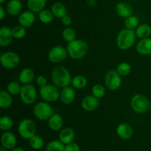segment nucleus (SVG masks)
<instances>
[{"instance_id":"nucleus-1","label":"nucleus","mask_w":151,"mask_h":151,"mask_svg":"<svg viewBox=\"0 0 151 151\" xmlns=\"http://www.w3.org/2000/svg\"><path fill=\"white\" fill-rule=\"evenodd\" d=\"M51 78L53 84L58 88H64L72 84V78L70 72L63 66H57L52 70Z\"/></svg>"},{"instance_id":"nucleus-2","label":"nucleus","mask_w":151,"mask_h":151,"mask_svg":"<svg viewBox=\"0 0 151 151\" xmlns=\"http://www.w3.org/2000/svg\"><path fill=\"white\" fill-rule=\"evenodd\" d=\"M68 54L75 60H79L86 56L88 51V45L84 40L76 38L74 41L68 43Z\"/></svg>"},{"instance_id":"nucleus-3","label":"nucleus","mask_w":151,"mask_h":151,"mask_svg":"<svg viewBox=\"0 0 151 151\" xmlns=\"http://www.w3.org/2000/svg\"><path fill=\"white\" fill-rule=\"evenodd\" d=\"M136 37L137 35L135 30L124 28L117 34L116 39V45L122 50H128L135 44Z\"/></svg>"},{"instance_id":"nucleus-4","label":"nucleus","mask_w":151,"mask_h":151,"mask_svg":"<svg viewBox=\"0 0 151 151\" xmlns=\"http://www.w3.org/2000/svg\"><path fill=\"white\" fill-rule=\"evenodd\" d=\"M150 102L145 96L142 94H136L131 100V107L137 113L143 114L150 110Z\"/></svg>"},{"instance_id":"nucleus-5","label":"nucleus","mask_w":151,"mask_h":151,"mask_svg":"<svg viewBox=\"0 0 151 151\" xmlns=\"http://www.w3.org/2000/svg\"><path fill=\"white\" fill-rule=\"evenodd\" d=\"M33 114L35 118L40 121H48L54 114V110L48 102H41L34 106Z\"/></svg>"},{"instance_id":"nucleus-6","label":"nucleus","mask_w":151,"mask_h":151,"mask_svg":"<svg viewBox=\"0 0 151 151\" xmlns=\"http://www.w3.org/2000/svg\"><path fill=\"white\" fill-rule=\"evenodd\" d=\"M18 132L21 137L24 139H29L36 134V124L33 120L24 118L19 123Z\"/></svg>"},{"instance_id":"nucleus-7","label":"nucleus","mask_w":151,"mask_h":151,"mask_svg":"<svg viewBox=\"0 0 151 151\" xmlns=\"http://www.w3.org/2000/svg\"><path fill=\"white\" fill-rule=\"evenodd\" d=\"M39 93L41 97L44 102H55L60 98V92L58 87L54 84H47L44 87H40Z\"/></svg>"},{"instance_id":"nucleus-8","label":"nucleus","mask_w":151,"mask_h":151,"mask_svg":"<svg viewBox=\"0 0 151 151\" xmlns=\"http://www.w3.org/2000/svg\"><path fill=\"white\" fill-rule=\"evenodd\" d=\"M19 95L23 103L30 105L35 103L37 100L38 93L35 87L32 84H23Z\"/></svg>"},{"instance_id":"nucleus-9","label":"nucleus","mask_w":151,"mask_h":151,"mask_svg":"<svg viewBox=\"0 0 151 151\" xmlns=\"http://www.w3.org/2000/svg\"><path fill=\"white\" fill-rule=\"evenodd\" d=\"M104 82L109 90H116L122 85V78L116 70H111L106 73Z\"/></svg>"},{"instance_id":"nucleus-10","label":"nucleus","mask_w":151,"mask_h":151,"mask_svg":"<svg viewBox=\"0 0 151 151\" xmlns=\"http://www.w3.org/2000/svg\"><path fill=\"white\" fill-rule=\"evenodd\" d=\"M0 62L6 69H13L20 63V56L14 51L4 52L0 56Z\"/></svg>"},{"instance_id":"nucleus-11","label":"nucleus","mask_w":151,"mask_h":151,"mask_svg":"<svg viewBox=\"0 0 151 151\" xmlns=\"http://www.w3.org/2000/svg\"><path fill=\"white\" fill-rule=\"evenodd\" d=\"M68 52L65 47L60 45H56L52 47L48 53V59L52 63H60L67 58Z\"/></svg>"},{"instance_id":"nucleus-12","label":"nucleus","mask_w":151,"mask_h":151,"mask_svg":"<svg viewBox=\"0 0 151 151\" xmlns=\"http://www.w3.org/2000/svg\"><path fill=\"white\" fill-rule=\"evenodd\" d=\"M99 105H100V100L93 95L85 96L81 102V106L83 109L88 112L95 110L98 108Z\"/></svg>"},{"instance_id":"nucleus-13","label":"nucleus","mask_w":151,"mask_h":151,"mask_svg":"<svg viewBox=\"0 0 151 151\" xmlns=\"http://www.w3.org/2000/svg\"><path fill=\"white\" fill-rule=\"evenodd\" d=\"M1 143L3 147L7 150H13L17 143V139L13 133L5 131L1 137Z\"/></svg>"},{"instance_id":"nucleus-14","label":"nucleus","mask_w":151,"mask_h":151,"mask_svg":"<svg viewBox=\"0 0 151 151\" xmlns=\"http://www.w3.org/2000/svg\"><path fill=\"white\" fill-rule=\"evenodd\" d=\"M19 25L24 28H29L35 22V16L33 12L30 10H24L19 14Z\"/></svg>"},{"instance_id":"nucleus-15","label":"nucleus","mask_w":151,"mask_h":151,"mask_svg":"<svg viewBox=\"0 0 151 151\" xmlns=\"http://www.w3.org/2000/svg\"><path fill=\"white\" fill-rule=\"evenodd\" d=\"M13 38L12 29L9 27L2 26L0 28V46L7 47L12 42Z\"/></svg>"},{"instance_id":"nucleus-16","label":"nucleus","mask_w":151,"mask_h":151,"mask_svg":"<svg viewBox=\"0 0 151 151\" xmlns=\"http://www.w3.org/2000/svg\"><path fill=\"white\" fill-rule=\"evenodd\" d=\"M115 10H116L118 16L125 19L132 16L133 14L132 7L129 3L125 2V1H120V2L117 3L115 7Z\"/></svg>"},{"instance_id":"nucleus-17","label":"nucleus","mask_w":151,"mask_h":151,"mask_svg":"<svg viewBox=\"0 0 151 151\" xmlns=\"http://www.w3.org/2000/svg\"><path fill=\"white\" fill-rule=\"evenodd\" d=\"M75 137V131L73 129L69 127L62 128L59 133V141L65 145L73 142Z\"/></svg>"},{"instance_id":"nucleus-18","label":"nucleus","mask_w":151,"mask_h":151,"mask_svg":"<svg viewBox=\"0 0 151 151\" xmlns=\"http://www.w3.org/2000/svg\"><path fill=\"white\" fill-rule=\"evenodd\" d=\"M116 134L122 139H129L134 135L132 127L127 123H121L116 127Z\"/></svg>"},{"instance_id":"nucleus-19","label":"nucleus","mask_w":151,"mask_h":151,"mask_svg":"<svg viewBox=\"0 0 151 151\" xmlns=\"http://www.w3.org/2000/svg\"><path fill=\"white\" fill-rule=\"evenodd\" d=\"M75 99V91L73 87L68 86L64 87L60 91V99L64 105H69L72 103Z\"/></svg>"},{"instance_id":"nucleus-20","label":"nucleus","mask_w":151,"mask_h":151,"mask_svg":"<svg viewBox=\"0 0 151 151\" xmlns=\"http://www.w3.org/2000/svg\"><path fill=\"white\" fill-rule=\"evenodd\" d=\"M22 10V3L20 0H10L6 6L7 13L11 16H19Z\"/></svg>"},{"instance_id":"nucleus-21","label":"nucleus","mask_w":151,"mask_h":151,"mask_svg":"<svg viewBox=\"0 0 151 151\" xmlns=\"http://www.w3.org/2000/svg\"><path fill=\"white\" fill-rule=\"evenodd\" d=\"M137 51L143 56L151 55V38L140 39L137 44Z\"/></svg>"},{"instance_id":"nucleus-22","label":"nucleus","mask_w":151,"mask_h":151,"mask_svg":"<svg viewBox=\"0 0 151 151\" xmlns=\"http://www.w3.org/2000/svg\"><path fill=\"white\" fill-rule=\"evenodd\" d=\"M48 126L52 131H59L63 128V118L60 114L54 113L48 120Z\"/></svg>"},{"instance_id":"nucleus-23","label":"nucleus","mask_w":151,"mask_h":151,"mask_svg":"<svg viewBox=\"0 0 151 151\" xmlns=\"http://www.w3.org/2000/svg\"><path fill=\"white\" fill-rule=\"evenodd\" d=\"M47 1V0H27V6L29 10L34 13H38L44 9Z\"/></svg>"},{"instance_id":"nucleus-24","label":"nucleus","mask_w":151,"mask_h":151,"mask_svg":"<svg viewBox=\"0 0 151 151\" xmlns=\"http://www.w3.org/2000/svg\"><path fill=\"white\" fill-rule=\"evenodd\" d=\"M35 78V73L31 68H24L20 72L19 76V80L23 84H29L33 81Z\"/></svg>"},{"instance_id":"nucleus-25","label":"nucleus","mask_w":151,"mask_h":151,"mask_svg":"<svg viewBox=\"0 0 151 151\" xmlns=\"http://www.w3.org/2000/svg\"><path fill=\"white\" fill-rule=\"evenodd\" d=\"M50 10L52 12L55 17L58 18V19H61L66 15H67V10H66V6L63 3L60 2V1H56V2H55L52 5Z\"/></svg>"},{"instance_id":"nucleus-26","label":"nucleus","mask_w":151,"mask_h":151,"mask_svg":"<svg viewBox=\"0 0 151 151\" xmlns=\"http://www.w3.org/2000/svg\"><path fill=\"white\" fill-rule=\"evenodd\" d=\"M12 96H13L6 90H1L0 91V107L2 109H7L10 107L13 102Z\"/></svg>"},{"instance_id":"nucleus-27","label":"nucleus","mask_w":151,"mask_h":151,"mask_svg":"<svg viewBox=\"0 0 151 151\" xmlns=\"http://www.w3.org/2000/svg\"><path fill=\"white\" fill-rule=\"evenodd\" d=\"M135 32L137 37L140 39L149 38V36H151V27L147 24H142L137 27V29L135 30Z\"/></svg>"},{"instance_id":"nucleus-28","label":"nucleus","mask_w":151,"mask_h":151,"mask_svg":"<svg viewBox=\"0 0 151 151\" xmlns=\"http://www.w3.org/2000/svg\"><path fill=\"white\" fill-rule=\"evenodd\" d=\"M72 85L74 88L78 90L84 89L87 85V79L85 76L82 75H77L72 78Z\"/></svg>"},{"instance_id":"nucleus-29","label":"nucleus","mask_w":151,"mask_h":151,"mask_svg":"<svg viewBox=\"0 0 151 151\" xmlns=\"http://www.w3.org/2000/svg\"><path fill=\"white\" fill-rule=\"evenodd\" d=\"M54 15L51 10L44 9L40 13H38V19L43 24H50L54 19Z\"/></svg>"},{"instance_id":"nucleus-30","label":"nucleus","mask_w":151,"mask_h":151,"mask_svg":"<svg viewBox=\"0 0 151 151\" xmlns=\"http://www.w3.org/2000/svg\"><path fill=\"white\" fill-rule=\"evenodd\" d=\"M13 124V120L8 115H3L0 118V129L3 131H10Z\"/></svg>"},{"instance_id":"nucleus-31","label":"nucleus","mask_w":151,"mask_h":151,"mask_svg":"<svg viewBox=\"0 0 151 151\" xmlns=\"http://www.w3.org/2000/svg\"><path fill=\"white\" fill-rule=\"evenodd\" d=\"M29 145L34 150H40L44 147V141L41 136L35 134L29 139Z\"/></svg>"},{"instance_id":"nucleus-32","label":"nucleus","mask_w":151,"mask_h":151,"mask_svg":"<svg viewBox=\"0 0 151 151\" xmlns=\"http://www.w3.org/2000/svg\"><path fill=\"white\" fill-rule=\"evenodd\" d=\"M46 151H65V144L59 140H53L49 142Z\"/></svg>"},{"instance_id":"nucleus-33","label":"nucleus","mask_w":151,"mask_h":151,"mask_svg":"<svg viewBox=\"0 0 151 151\" xmlns=\"http://www.w3.org/2000/svg\"><path fill=\"white\" fill-rule=\"evenodd\" d=\"M62 37H63L64 41L69 43L76 39V32L72 28L66 27L62 31Z\"/></svg>"},{"instance_id":"nucleus-34","label":"nucleus","mask_w":151,"mask_h":151,"mask_svg":"<svg viewBox=\"0 0 151 151\" xmlns=\"http://www.w3.org/2000/svg\"><path fill=\"white\" fill-rule=\"evenodd\" d=\"M139 18L137 16L132 15V16H129L127 19H125L124 23H125V28L135 30L137 27L139 26Z\"/></svg>"},{"instance_id":"nucleus-35","label":"nucleus","mask_w":151,"mask_h":151,"mask_svg":"<svg viewBox=\"0 0 151 151\" xmlns=\"http://www.w3.org/2000/svg\"><path fill=\"white\" fill-rule=\"evenodd\" d=\"M21 90H22V86L17 81H10L7 84V91L12 96H16L18 94H20Z\"/></svg>"},{"instance_id":"nucleus-36","label":"nucleus","mask_w":151,"mask_h":151,"mask_svg":"<svg viewBox=\"0 0 151 151\" xmlns=\"http://www.w3.org/2000/svg\"><path fill=\"white\" fill-rule=\"evenodd\" d=\"M91 93L93 96L100 99L106 95V87L100 84H96L91 88Z\"/></svg>"},{"instance_id":"nucleus-37","label":"nucleus","mask_w":151,"mask_h":151,"mask_svg":"<svg viewBox=\"0 0 151 151\" xmlns=\"http://www.w3.org/2000/svg\"><path fill=\"white\" fill-rule=\"evenodd\" d=\"M12 33H13V38H16V39H21L26 36L27 32L24 27L19 25L12 28Z\"/></svg>"},{"instance_id":"nucleus-38","label":"nucleus","mask_w":151,"mask_h":151,"mask_svg":"<svg viewBox=\"0 0 151 151\" xmlns=\"http://www.w3.org/2000/svg\"><path fill=\"white\" fill-rule=\"evenodd\" d=\"M116 70L119 73V75L122 76H128L131 71V67L127 62H121L118 66L116 67Z\"/></svg>"},{"instance_id":"nucleus-39","label":"nucleus","mask_w":151,"mask_h":151,"mask_svg":"<svg viewBox=\"0 0 151 151\" xmlns=\"http://www.w3.org/2000/svg\"><path fill=\"white\" fill-rule=\"evenodd\" d=\"M80 146L75 142H72L65 145V151H80Z\"/></svg>"},{"instance_id":"nucleus-40","label":"nucleus","mask_w":151,"mask_h":151,"mask_svg":"<svg viewBox=\"0 0 151 151\" xmlns=\"http://www.w3.org/2000/svg\"><path fill=\"white\" fill-rule=\"evenodd\" d=\"M36 83L39 87H44L47 84V79L44 76H38L36 78Z\"/></svg>"},{"instance_id":"nucleus-41","label":"nucleus","mask_w":151,"mask_h":151,"mask_svg":"<svg viewBox=\"0 0 151 151\" xmlns=\"http://www.w3.org/2000/svg\"><path fill=\"white\" fill-rule=\"evenodd\" d=\"M62 23H63V25H65L66 27H69L72 25V19L69 15H66L64 17H63L61 19Z\"/></svg>"},{"instance_id":"nucleus-42","label":"nucleus","mask_w":151,"mask_h":151,"mask_svg":"<svg viewBox=\"0 0 151 151\" xmlns=\"http://www.w3.org/2000/svg\"><path fill=\"white\" fill-rule=\"evenodd\" d=\"M6 12H7V10H6L4 8V7L1 4V5H0V19H1V21H2L3 19H4V17H5Z\"/></svg>"},{"instance_id":"nucleus-43","label":"nucleus","mask_w":151,"mask_h":151,"mask_svg":"<svg viewBox=\"0 0 151 151\" xmlns=\"http://www.w3.org/2000/svg\"><path fill=\"white\" fill-rule=\"evenodd\" d=\"M86 3L88 6H90V7H93L97 3V1L96 0H86Z\"/></svg>"},{"instance_id":"nucleus-44","label":"nucleus","mask_w":151,"mask_h":151,"mask_svg":"<svg viewBox=\"0 0 151 151\" xmlns=\"http://www.w3.org/2000/svg\"><path fill=\"white\" fill-rule=\"evenodd\" d=\"M10 151H25L24 149H23V148L22 147H15L13 148V150H11Z\"/></svg>"},{"instance_id":"nucleus-45","label":"nucleus","mask_w":151,"mask_h":151,"mask_svg":"<svg viewBox=\"0 0 151 151\" xmlns=\"http://www.w3.org/2000/svg\"><path fill=\"white\" fill-rule=\"evenodd\" d=\"M6 1H7V0H0V4H2L3 3H4V2H5Z\"/></svg>"},{"instance_id":"nucleus-46","label":"nucleus","mask_w":151,"mask_h":151,"mask_svg":"<svg viewBox=\"0 0 151 151\" xmlns=\"http://www.w3.org/2000/svg\"><path fill=\"white\" fill-rule=\"evenodd\" d=\"M6 150L7 149H5V148L2 147H1V149H0V151H6Z\"/></svg>"},{"instance_id":"nucleus-47","label":"nucleus","mask_w":151,"mask_h":151,"mask_svg":"<svg viewBox=\"0 0 151 151\" xmlns=\"http://www.w3.org/2000/svg\"><path fill=\"white\" fill-rule=\"evenodd\" d=\"M150 111L151 112V101H150Z\"/></svg>"}]
</instances>
